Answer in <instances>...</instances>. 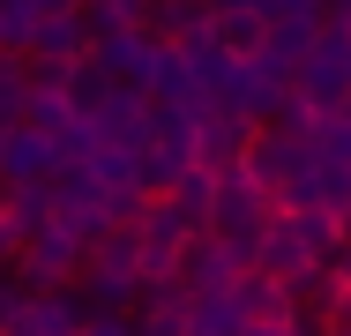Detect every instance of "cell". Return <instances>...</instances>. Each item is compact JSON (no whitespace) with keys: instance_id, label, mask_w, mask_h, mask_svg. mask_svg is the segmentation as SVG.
<instances>
[{"instance_id":"obj_6","label":"cell","mask_w":351,"mask_h":336,"mask_svg":"<svg viewBox=\"0 0 351 336\" xmlns=\"http://www.w3.org/2000/svg\"><path fill=\"white\" fill-rule=\"evenodd\" d=\"M15 276H23L30 291H75V276H82V247L53 224V232H38V239L15 254Z\"/></svg>"},{"instance_id":"obj_13","label":"cell","mask_w":351,"mask_h":336,"mask_svg":"<svg viewBox=\"0 0 351 336\" xmlns=\"http://www.w3.org/2000/svg\"><path fill=\"white\" fill-rule=\"evenodd\" d=\"M82 322H90L82 291H30V314L15 336H82Z\"/></svg>"},{"instance_id":"obj_29","label":"cell","mask_w":351,"mask_h":336,"mask_svg":"<svg viewBox=\"0 0 351 336\" xmlns=\"http://www.w3.org/2000/svg\"><path fill=\"white\" fill-rule=\"evenodd\" d=\"M337 112H344V120H351V97H344V105H337Z\"/></svg>"},{"instance_id":"obj_24","label":"cell","mask_w":351,"mask_h":336,"mask_svg":"<svg viewBox=\"0 0 351 336\" xmlns=\"http://www.w3.org/2000/svg\"><path fill=\"white\" fill-rule=\"evenodd\" d=\"M142 209H149L142 195H105V232H135Z\"/></svg>"},{"instance_id":"obj_27","label":"cell","mask_w":351,"mask_h":336,"mask_svg":"<svg viewBox=\"0 0 351 336\" xmlns=\"http://www.w3.org/2000/svg\"><path fill=\"white\" fill-rule=\"evenodd\" d=\"M30 15H82V0H30Z\"/></svg>"},{"instance_id":"obj_26","label":"cell","mask_w":351,"mask_h":336,"mask_svg":"<svg viewBox=\"0 0 351 336\" xmlns=\"http://www.w3.org/2000/svg\"><path fill=\"white\" fill-rule=\"evenodd\" d=\"M210 8H224V15H269V0H210Z\"/></svg>"},{"instance_id":"obj_3","label":"cell","mask_w":351,"mask_h":336,"mask_svg":"<svg viewBox=\"0 0 351 336\" xmlns=\"http://www.w3.org/2000/svg\"><path fill=\"white\" fill-rule=\"evenodd\" d=\"M306 134H314V128H306ZM306 134H291V128H254V134H247V157H239L232 172H247L262 195L277 202L284 187L306 172V157H314V142H306Z\"/></svg>"},{"instance_id":"obj_25","label":"cell","mask_w":351,"mask_h":336,"mask_svg":"<svg viewBox=\"0 0 351 336\" xmlns=\"http://www.w3.org/2000/svg\"><path fill=\"white\" fill-rule=\"evenodd\" d=\"M82 336H135V314H90Z\"/></svg>"},{"instance_id":"obj_11","label":"cell","mask_w":351,"mask_h":336,"mask_svg":"<svg viewBox=\"0 0 351 336\" xmlns=\"http://www.w3.org/2000/svg\"><path fill=\"white\" fill-rule=\"evenodd\" d=\"M239 276H247V269L232 262V254H224L217 239H195V247L180 254V291H187V299H224V291H232Z\"/></svg>"},{"instance_id":"obj_28","label":"cell","mask_w":351,"mask_h":336,"mask_svg":"<svg viewBox=\"0 0 351 336\" xmlns=\"http://www.w3.org/2000/svg\"><path fill=\"white\" fill-rule=\"evenodd\" d=\"M329 276H337V284H344V291H351V239H344V254L329 262Z\"/></svg>"},{"instance_id":"obj_1","label":"cell","mask_w":351,"mask_h":336,"mask_svg":"<svg viewBox=\"0 0 351 336\" xmlns=\"http://www.w3.org/2000/svg\"><path fill=\"white\" fill-rule=\"evenodd\" d=\"M269 217H277V202L262 195L247 172H217V195H210V239H217V247H224L239 269H254V247H262Z\"/></svg>"},{"instance_id":"obj_17","label":"cell","mask_w":351,"mask_h":336,"mask_svg":"<svg viewBox=\"0 0 351 336\" xmlns=\"http://www.w3.org/2000/svg\"><path fill=\"white\" fill-rule=\"evenodd\" d=\"M284 217H291V239H299L306 269H329L337 254H344V232H337V217H322V209H284Z\"/></svg>"},{"instance_id":"obj_4","label":"cell","mask_w":351,"mask_h":336,"mask_svg":"<svg viewBox=\"0 0 351 336\" xmlns=\"http://www.w3.org/2000/svg\"><path fill=\"white\" fill-rule=\"evenodd\" d=\"M90 60L105 67L120 90L149 97V90H157V75H165V60H172V45H157L149 30H112V38H97V45H90Z\"/></svg>"},{"instance_id":"obj_20","label":"cell","mask_w":351,"mask_h":336,"mask_svg":"<svg viewBox=\"0 0 351 336\" xmlns=\"http://www.w3.org/2000/svg\"><path fill=\"white\" fill-rule=\"evenodd\" d=\"M210 195H217V172H202V165H195V172H187L172 195H165L172 209H180V224H187L195 239H210Z\"/></svg>"},{"instance_id":"obj_8","label":"cell","mask_w":351,"mask_h":336,"mask_svg":"<svg viewBox=\"0 0 351 336\" xmlns=\"http://www.w3.org/2000/svg\"><path fill=\"white\" fill-rule=\"evenodd\" d=\"M60 172V157H53V142L30 128H0V187H45Z\"/></svg>"},{"instance_id":"obj_9","label":"cell","mask_w":351,"mask_h":336,"mask_svg":"<svg viewBox=\"0 0 351 336\" xmlns=\"http://www.w3.org/2000/svg\"><path fill=\"white\" fill-rule=\"evenodd\" d=\"M224 299H232V314H239L247 329H291V314H299V307H291V291H284L277 276H262V269H247Z\"/></svg>"},{"instance_id":"obj_22","label":"cell","mask_w":351,"mask_h":336,"mask_svg":"<svg viewBox=\"0 0 351 336\" xmlns=\"http://www.w3.org/2000/svg\"><path fill=\"white\" fill-rule=\"evenodd\" d=\"M82 172H90L105 195H135V157H128V149H105V142H97V157H90Z\"/></svg>"},{"instance_id":"obj_16","label":"cell","mask_w":351,"mask_h":336,"mask_svg":"<svg viewBox=\"0 0 351 336\" xmlns=\"http://www.w3.org/2000/svg\"><path fill=\"white\" fill-rule=\"evenodd\" d=\"M314 38H322V15H306V8H269V60L277 67H299L314 53Z\"/></svg>"},{"instance_id":"obj_15","label":"cell","mask_w":351,"mask_h":336,"mask_svg":"<svg viewBox=\"0 0 351 336\" xmlns=\"http://www.w3.org/2000/svg\"><path fill=\"white\" fill-rule=\"evenodd\" d=\"M0 224L15 232V247H30L38 232H53V180L45 187H0Z\"/></svg>"},{"instance_id":"obj_19","label":"cell","mask_w":351,"mask_h":336,"mask_svg":"<svg viewBox=\"0 0 351 336\" xmlns=\"http://www.w3.org/2000/svg\"><path fill=\"white\" fill-rule=\"evenodd\" d=\"M60 90H68L75 120H97V112H105V97H112L120 82H112V75H105L97 60H75V67H60Z\"/></svg>"},{"instance_id":"obj_18","label":"cell","mask_w":351,"mask_h":336,"mask_svg":"<svg viewBox=\"0 0 351 336\" xmlns=\"http://www.w3.org/2000/svg\"><path fill=\"white\" fill-rule=\"evenodd\" d=\"M210 45L224 53V60H254V53L269 45V15H224V8H217V23H210Z\"/></svg>"},{"instance_id":"obj_14","label":"cell","mask_w":351,"mask_h":336,"mask_svg":"<svg viewBox=\"0 0 351 336\" xmlns=\"http://www.w3.org/2000/svg\"><path fill=\"white\" fill-rule=\"evenodd\" d=\"M247 120H232V112H210V120H202V128H195V165H202V172H232V165H239V157H247Z\"/></svg>"},{"instance_id":"obj_10","label":"cell","mask_w":351,"mask_h":336,"mask_svg":"<svg viewBox=\"0 0 351 336\" xmlns=\"http://www.w3.org/2000/svg\"><path fill=\"white\" fill-rule=\"evenodd\" d=\"M75 60H90V38H82V23L75 15H38L30 23V53H23V67H75Z\"/></svg>"},{"instance_id":"obj_7","label":"cell","mask_w":351,"mask_h":336,"mask_svg":"<svg viewBox=\"0 0 351 336\" xmlns=\"http://www.w3.org/2000/svg\"><path fill=\"white\" fill-rule=\"evenodd\" d=\"M210 23H217L210 0H149V8H142V30H149L157 45H172V53L210 45Z\"/></svg>"},{"instance_id":"obj_21","label":"cell","mask_w":351,"mask_h":336,"mask_svg":"<svg viewBox=\"0 0 351 336\" xmlns=\"http://www.w3.org/2000/svg\"><path fill=\"white\" fill-rule=\"evenodd\" d=\"M187 336H247L232 299H187Z\"/></svg>"},{"instance_id":"obj_5","label":"cell","mask_w":351,"mask_h":336,"mask_svg":"<svg viewBox=\"0 0 351 336\" xmlns=\"http://www.w3.org/2000/svg\"><path fill=\"white\" fill-rule=\"evenodd\" d=\"M53 224L75 247H97L105 239V187L90 172H53Z\"/></svg>"},{"instance_id":"obj_23","label":"cell","mask_w":351,"mask_h":336,"mask_svg":"<svg viewBox=\"0 0 351 336\" xmlns=\"http://www.w3.org/2000/svg\"><path fill=\"white\" fill-rule=\"evenodd\" d=\"M23 314H30V284L23 276H0V336L23 329Z\"/></svg>"},{"instance_id":"obj_2","label":"cell","mask_w":351,"mask_h":336,"mask_svg":"<svg viewBox=\"0 0 351 336\" xmlns=\"http://www.w3.org/2000/svg\"><path fill=\"white\" fill-rule=\"evenodd\" d=\"M291 97L322 120V112H337L351 97V23L344 15H322V38H314V53L291 67Z\"/></svg>"},{"instance_id":"obj_12","label":"cell","mask_w":351,"mask_h":336,"mask_svg":"<svg viewBox=\"0 0 351 336\" xmlns=\"http://www.w3.org/2000/svg\"><path fill=\"white\" fill-rule=\"evenodd\" d=\"M90 128H97V142H105V149H128V157H135L142 142H149V97L112 90V97H105V112H97Z\"/></svg>"}]
</instances>
